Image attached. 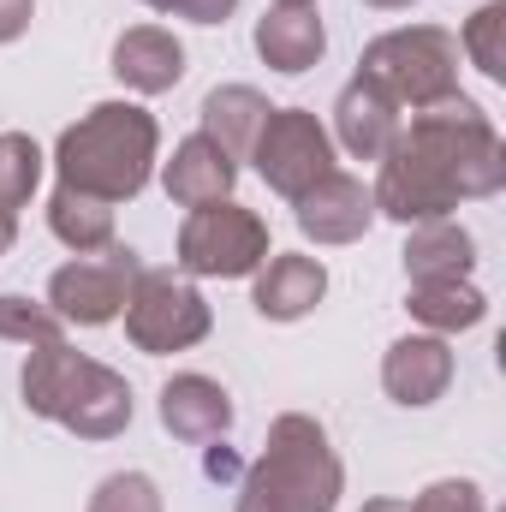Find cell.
Wrapping results in <instances>:
<instances>
[{"label": "cell", "instance_id": "26", "mask_svg": "<svg viewBox=\"0 0 506 512\" xmlns=\"http://www.w3.org/2000/svg\"><path fill=\"white\" fill-rule=\"evenodd\" d=\"M405 512H489V501H483V489L471 477H441L417 501H405Z\"/></svg>", "mask_w": 506, "mask_h": 512}, {"label": "cell", "instance_id": "30", "mask_svg": "<svg viewBox=\"0 0 506 512\" xmlns=\"http://www.w3.org/2000/svg\"><path fill=\"white\" fill-rule=\"evenodd\" d=\"M12 239H18V215H12V209H0V256L12 251Z\"/></svg>", "mask_w": 506, "mask_h": 512}, {"label": "cell", "instance_id": "29", "mask_svg": "<svg viewBox=\"0 0 506 512\" xmlns=\"http://www.w3.org/2000/svg\"><path fill=\"white\" fill-rule=\"evenodd\" d=\"M203 471H209L215 483H233V477H239V459H233V447H209V459H203Z\"/></svg>", "mask_w": 506, "mask_h": 512}, {"label": "cell", "instance_id": "16", "mask_svg": "<svg viewBox=\"0 0 506 512\" xmlns=\"http://www.w3.org/2000/svg\"><path fill=\"white\" fill-rule=\"evenodd\" d=\"M256 54H262V66H274L286 78L310 72L328 54V30H322L316 6H268L256 18Z\"/></svg>", "mask_w": 506, "mask_h": 512}, {"label": "cell", "instance_id": "10", "mask_svg": "<svg viewBox=\"0 0 506 512\" xmlns=\"http://www.w3.org/2000/svg\"><path fill=\"white\" fill-rule=\"evenodd\" d=\"M298 233L310 239V245H358L364 233H370V221H376V197H370V185L364 179H352V173H328V179H316L298 203Z\"/></svg>", "mask_w": 506, "mask_h": 512}, {"label": "cell", "instance_id": "28", "mask_svg": "<svg viewBox=\"0 0 506 512\" xmlns=\"http://www.w3.org/2000/svg\"><path fill=\"white\" fill-rule=\"evenodd\" d=\"M30 12H36V0H0V42H18L30 30Z\"/></svg>", "mask_w": 506, "mask_h": 512}, {"label": "cell", "instance_id": "17", "mask_svg": "<svg viewBox=\"0 0 506 512\" xmlns=\"http://www.w3.org/2000/svg\"><path fill=\"white\" fill-rule=\"evenodd\" d=\"M334 137H340V149L352 155V161H381L387 155V143L399 137V108L370 90L364 78H352L340 96H334Z\"/></svg>", "mask_w": 506, "mask_h": 512}, {"label": "cell", "instance_id": "2", "mask_svg": "<svg viewBox=\"0 0 506 512\" xmlns=\"http://www.w3.org/2000/svg\"><path fill=\"white\" fill-rule=\"evenodd\" d=\"M155 149H161V126L149 108L137 102H96L78 126L60 131L54 143V173L60 185L102 197V203H131L149 173H155Z\"/></svg>", "mask_w": 506, "mask_h": 512}, {"label": "cell", "instance_id": "14", "mask_svg": "<svg viewBox=\"0 0 506 512\" xmlns=\"http://www.w3.org/2000/svg\"><path fill=\"white\" fill-rule=\"evenodd\" d=\"M161 429L173 441H191V447L227 441V429H233L227 387L209 382V376H173V382L161 387Z\"/></svg>", "mask_w": 506, "mask_h": 512}, {"label": "cell", "instance_id": "12", "mask_svg": "<svg viewBox=\"0 0 506 512\" xmlns=\"http://www.w3.org/2000/svg\"><path fill=\"white\" fill-rule=\"evenodd\" d=\"M328 292V268L316 256H298V251H274L262 268H256V286H251V304L262 322H298L322 304Z\"/></svg>", "mask_w": 506, "mask_h": 512}, {"label": "cell", "instance_id": "22", "mask_svg": "<svg viewBox=\"0 0 506 512\" xmlns=\"http://www.w3.org/2000/svg\"><path fill=\"white\" fill-rule=\"evenodd\" d=\"M42 149L30 131H0V209H30L36 185H42Z\"/></svg>", "mask_w": 506, "mask_h": 512}, {"label": "cell", "instance_id": "6", "mask_svg": "<svg viewBox=\"0 0 506 512\" xmlns=\"http://www.w3.org/2000/svg\"><path fill=\"white\" fill-rule=\"evenodd\" d=\"M120 316H126V340L137 352H149V358L191 352V346H203L209 328H215L209 298H203L185 274H173V268H143V274L131 280V298H126Z\"/></svg>", "mask_w": 506, "mask_h": 512}, {"label": "cell", "instance_id": "11", "mask_svg": "<svg viewBox=\"0 0 506 512\" xmlns=\"http://www.w3.org/2000/svg\"><path fill=\"white\" fill-rule=\"evenodd\" d=\"M381 387L393 405H435L453 387V346L441 334H405L381 358Z\"/></svg>", "mask_w": 506, "mask_h": 512}, {"label": "cell", "instance_id": "3", "mask_svg": "<svg viewBox=\"0 0 506 512\" xmlns=\"http://www.w3.org/2000/svg\"><path fill=\"white\" fill-rule=\"evenodd\" d=\"M18 393H24L30 417H48V423L72 429L78 441H114L131 429V382L120 370L72 352L66 340L30 346Z\"/></svg>", "mask_w": 506, "mask_h": 512}, {"label": "cell", "instance_id": "20", "mask_svg": "<svg viewBox=\"0 0 506 512\" xmlns=\"http://www.w3.org/2000/svg\"><path fill=\"white\" fill-rule=\"evenodd\" d=\"M48 233L78 256L108 251V245H114V203L84 197V191H72V185H54V197H48Z\"/></svg>", "mask_w": 506, "mask_h": 512}, {"label": "cell", "instance_id": "9", "mask_svg": "<svg viewBox=\"0 0 506 512\" xmlns=\"http://www.w3.org/2000/svg\"><path fill=\"white\" fill-rule=\"evenodd\" d=\"M137 274H143L137 251H131V245H108V251L78 256V262L54 268L42 304H48L66 328H108V322H120Z\"/></svg>", "mask_w": 506, "mask_h": 512}, {"label": "cell", "instance_id": "1", "mask_svg": "<svg viewBox=\"0 0 506 512\" xmlns=\"http://www.w3.org/2000/svg\"><path fill=\"white\" fill-rule=\"evenodd\" d=\"M501 185H506L501 131L459 90V96L411 114V126L381 155L370 197H376V215L399 221V227H423V221H453L459 203L495 197Z\"/></svg>", "mask_w": 506, "mask_h": 512}, {"label": "cell", "instance_id": "5", "mask_svg": "<svg viewBox=\"0 0 506 512\" xmlns=\"http://www.w3.org/2000/svg\"><path fill=\"white\" fill-rule=\"evenodd\" d=\"M358 78L381 90L393 108H435L447 96H459V36L441 30V24H405V30H387L364 48L358 60Z\"/></svg>", "mask_w": 506, "mask_h": 512}, {"label": "cell", "instance_id": "13", "mask_svg": "<svg viewBox=\"0 0 506 512\" xmlns=\"http://www.w3.org/2000/svg\"><path fill=\"white\" fill-rule=\"evenodd\" d=\"M161 185H167V197H173L179 209H209V203H227V197H233L239 161H233L221 143H209V137L197 131V137H185V143L173 149V161L161 167Z\"/></svg>", "mask_w": 506, "mask_h": 512}, {"label": "cell", "instance_id": "21", "mask_svg": "<svg viewBox=\"0 0 506 512\" xmlns=\"http://www.w3.org/2000/svg\"><path fill=\"white\" fill-rule=\"evenodd\" d=\"M405 310H411V322H423V334H441L447 340V334L477 328L489 316V298L471 280H429V286H411Z\"/></svg>", "mask_w": 506, "mask_h": 512}, {"label": "cell", "instance_id": "19", "mask_svg": "<svg viewBox=\"0 0 506 512\" xmlns=\"http://www.w3.org/2000/svg\"><path fill=\"white\" fill-rule=\"evenodd\" d=\"M268 120V96L251 90V84H221L203 96V137L221 143L233 161H251V143Z\"/></svg>", "mask_w": 506, "mask_h": 512}, {"label": "cell", "instance_id": "8", "mask_svg": "<svg viewBox=\"0 0 506 512\" xmlns=\"http://www.w3.org/2000/svg\"><path fill=\"white\" fill-rule=\"evenodd\" d=\"M251 161L274 197L298 203L316 179L334 173V137L310 108H268V120L251 143Z\"/></svg>", "mask_w": 506, "mask_h": 512}, {"label": "cell", "instance_id": "25", "mask_svg": "<svg viewBox=\"0 0 506 512\" xmlns=\"http://www.w3.org/2000/svg\"><path fill=\"white\" fill-rule=\"evenodd\" d=\"M90 512H167V501H161L155 477H143V471H114V477L96 483Z\"/></svg>", "mask_w": 506, "mask_h": 512}, {"label": "cell", "instance_id": "24", "mask_svg": "<svg viewBox=\"0 0 506 512\" xmlns=\"http://www.w3.org/2000/svg\"><path fill=\"white\" fill-rule=\"evenodd\" d=\"M0 340H12V346H54V340H66V322L48 304L24 298V292H0Z\"/></svg>", "mask_w": 506, "mask_h": 512}, {"label": "cell", "instance_id": "33", "mask_svg": "<svg viewBox=\"0 0 506 512\" xmlns=\"http://www.w3.org/2000/svg\"><path fill=\"white\" fill-rule=\"evenodd\" d=\"M274 6H310V0H274Z\"/></svg>", "mask_w": 506, "mask_h": 512}, {"label": "cell", "instance_id": "31", "mask_svg": "<svg viewBox=\"0 0 506 512\" xmlns=\"http://www.w3.org/2000/svg\"><path fill=\"white\" fill-rule=\"evenodd\" d=\"M364 512H405V501H387V495H381V501H370Z\"/></svg>", "mask_w": 506, "mask_h": 512}, {"label": "cell", "instance_id": "7", "mask_svg": "<svg viewBox=\"0 0 506 512\" xmlns=\"http://www.w3.org/2000/svg\"><path fill=\"white\" fill-rule=\"evenodd\" d=\"M268 221L245 203H209L191 209L179 227V268L197 280H245L268 262Z\"/></svg>", "mask_w": 506, "mask_h": 512}, {"label": "cell", "instance_id": "27", "mask_svg": "<svg viewBox=\"0 0 506 512\" xmlns=\"http://www.w3.org/2000/svg\"><path fill=\"white\" fill-rule=\"evenodd\" d=\"M143 6H155L167 18H191V24H227L239 0H143Z\"/></svg>", "mask_w": 506, "mask_h": 512}, {"label": "cell", "instance_id": "23", "mask_svg": "<svg viewBox=\"0 0 506 512\" xmlns=\"http://www.w3.org/2000/svg\"><path fill=\"white\" fill-rule=\"evenodd\" d=\"M459 48L471 54V66L483 72V78H506V0H489V6H477L471 18H465V36H459Z\"/></svg>", "mask_w": 506, "mask_h": 512}, {"label": "cell", "instance_id": "15", "mask_svg": "<svg viewBox=\"0 0 506 512\" xmlns=\"http://www.w3.org/2000/svg\"><path fill=\"white\" fill-rule=\"evenodd\" d=\"M114 78L137 96H167L185 78V42L161 24H131L114 42Z\"/></svg>", "mask_w": 506, "mask_h": 512}, {"label": "cell", "instance_id": "4", "mask_svg": "<svg viewBox=\"0 0 506 512\" xmlns=\"http://www.w3.org/2000/svg\"><path fill=\"white\" fill-rule=\"evenodd\" d=\"M346 489V465L328 429L304 411L268 423V447L239 483V512H334Z\"/></svg>", "mask_w": 506, "mask_h": 512}, {"label": "cell", "instance_id": "32", "mask_svg": "<svg viewBox=\"0 0 506 512\" xmlns=\"http://www.w3.org/2000/svg\"><path fill=\"white\" fill-rule=\"evenodd\" d=\"M364 6H381V12H399V6H411V0H364Z\"/></svg>", "mask_w": 506, "mask_h": 512}, {"label": "cell", "instance_id": "18", "mask_svg": "<svg viewBox=\"0 0 506 512\" xmlns=\"http://www.w3.org/2000/svg\"><path fill=\"white\" fill-rule=\"evenodd\" d=\"M405 280L411 286H429V280H471L477 268V239L459 227V221H423L411 227L405 239Z\"/></svg>", "mask_w": 506, "mask_h": 512}]
</instances>
